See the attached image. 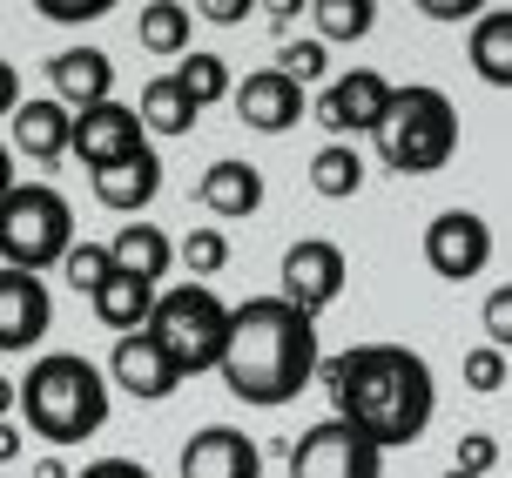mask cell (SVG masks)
Instances as JSON below:
<instances>
[{
    "mask_svg": "<svg viewBox=\"0 0 512 478\" xmlns=\"http://www.w3.org/2000/svg\"><path fill=\"white\" fill-rule=\"evenodd\" d=\"M317 378L331 391V418L364 431L378 452L418 445L438 411V378L411 344H358L344 357H317Z\"/></svg>",
    "mask_w": 512,
    "mask_h": 478,
    "instance_id": "cell-1",
    "label": "cell"
},
{
    "mask_svg": "<svg viewBox=\"0 0 512 478\" xmlns=\"http://www.w3.org/2000/svg\"><path fill=\"white\" fill-rule=\"evenodd\" d=\"M317 324L304 310H290L283 297H250L230 310V330H223V357L216 371L230 384L236 404H277L304 398V384L317 378Z\"/></svg>",
    "mask_w": 512,
    "mask_h": 478,
    "instance_id": "cell-2",
    "label": "cell"
},
{
    "mask_svg": "<svg viewBox=\"0 0 512 478\" xmlns=\"http://www.w3.org/2000/svg\"><path fill=\"white\" fill-rule=\"evenodd\" d=\"M108 404V378L81 351H41L14 384L21 431H34L41 445H88L108 425Z\"/></svg>",
    "mask_w": 512,
    "mask_h": 478,
    "instance_id": "cell-3",
    "label": "cell"
},
{
    "mask_svg": "<svg viewBox=\"0 0 512 478\" xmlns=\"http://www.w3.org/2000/svg\"><path fill=\"white\" fill-rule=\"evenodd\" d=\"M378 155L384 169H398V176H438L452 155H459V108L445 88L432 81H411V88H391V108H384L378 122Z\"/></svg>",
    "mask_w": 512,
    "mask_h": 478,
    "instance_id": "cell-4",
    "label": "cell"
},
{
    "mask_svg": "<svg viewBox=\"0 0 512 478\" xmlns=\"http://www.w3.org/2000/svg\"><path fill=\"white\" fill-rule=\"evenodd\" d=\"M75 243V209L48 182H14L0 196V270H27L48 277Z\"/></svg>",
    "mask_w": 512,
    "mask_h": 478,
    "instance_id": "cell-5",
    "label": "cell"
},
{
    "mask_svg": "<svg viewBox=\"0 0 512 478\" xmlns=\"http://www.w3.org/2000/svg\"><path fill=\"white\" fill-rule=\"evenodd\" d=\"M169 351L182 378H203L216 371V357H223V330H230V303L216 297L209 283H182V290H155V310L149 324H142Z\"/></svg>",
    "mask_w": 512,
    "mask_h": 478,
    "instance_id": "cell-6",
    "label": "cell"
},
{
    "mask_svg": "<svg viewBox=\"0 0 512 478\" xmlns=\"http://www.w3.org/2000/svg\"><path fill=\"white\" fill-rule=\"evenodd\" d=\"M344 277H351V263H344V250H337L331 236H297L277 263V297L317 324V317L344 297Z\"/></svg>",
    "mask_w": 512,
    "mask_h": 478,
    "instance_id": "cell-7",
    "label": "cell"
},
{
    "mask_svg": "<svg viewBox=\"0 0 512 478\" xmlns=\"http://www.w3.org/2000/svg\"><path fill=\"white\" fill-rule=\"evenodd\" d=\"M290 478H384V452L344 418H324L290 445Z\"/></svg>",
    "mask_w": 512,
    "mask_h": 478,
    "instance_id": "cell-8",
    "label": "cell"
},
{
    "mask_svg": "<svg viewBox=\"0 0 512 478\" xmlns=\"http://www.w3.org/2000/svg\"><path fill=\"white\" fill-rule=\"evenodd\" d=\"M425 263L438 283H472L492 263V229L472 209H438L425 223Z\"/></svg>",
    "mask_w": 512,
    "mask_h": 478,
    "instance_id": "cell-9",
    "label": "cell"
},
{
    "mask_svg": "<svg viewBox=\"0 0 512 478\" xmlns=\"http://www.w3.org/2000/svg\"><path fill=\"white\" fill-rule=\"evenodd\" d=\"M142 149H149V135L135 122V108H122V101L81 108L75 128H68V155H75L88 176H102V169H115V162H128V155H142Z\"/></svg>",
    "mask_w": 512,
    "mask_h": 478,
    "instance_id": "cell-10",
    "label": "cell"
},
{
    "mask_svg": "<svg viewBox=\"0 0 512 478\" xmlns=\"http://www.w3.org/2000/svg\"><path fill=\"white\" fill-rule=\"evenodd\" d=\"M108 391H122V398H142V404H162V398H176V384L182 371L169 364V351L155 344L149 330H128V337H115L108 344Z\"/></svg>",
    "mask_w": 512,
    "mask_h": 478,
    "instance_id": "cell-11",
    "label": "cell"
},
{
    "mask_svg": "<svg viewBox=\"0 0 512 478\" xmlns=\"http://www.w3.org/2000/svg\"><path fill=\"white\" fill-rule=\"evenodd\" d=\"M236 115H243V128H256V135H290V128L304 122V88L297 81H283L277 68H256V75H236L230 88Z\"/></svg>",
    "mask_w": 512,
    "mask_h": 478,
    "instance_id": "cell-12",
    "label": "cell"
},
{
    "mask_svg": "<svg viewBox=\"0 0 512 478\" xmlns=\"http://www.w3.org/2000/svg\"><path fill=\"white\" fill-rule=\"evenodd\" d=\"M54 324V290L27 270H0V351H34Z\"/></svg>",
    "mask_w": 512,
    "mask_h": 478,
    "instance_id": "cell-13",
    "label": "cell"
},
{
    "mask_svg": "<svg viewBox=\"0 0 512 478\" xmlns=\"http://www.w3.org/2000/svg\"><path fill=\"white\" fill-rule=\"evenodd\" d=\"M182 478H263V452H256L250 431L203 425L182 445Z\"/></svg>",
    "mask_w": 512,
    "mask_h": 478,
    "instance_id": "cell-14",
    "label": "cell"
},
{
    "mask_svg": "<svg viewBox=\"0 0 512 478\" xmlns=\"http://www.w3.org/2000/svg\"><path fill=\"white\" fill-rule=\"evenodd\" d=\"M48 88H54V101H61L68 115L102 108V101H115V61H108L102 48H61L48 61Z\"/></svg>",
    "mask_w": 512,
    "mask_h": 478,
    "instance_id": "cell-15",
    "label": "cell"
},
{
    "mask_svg": "<svg viewBox=\"0 0 512 478\" xmlns=\"http://www.w3.org/2000/svg\"><path fill=\"white\" fill-rule=\"evenodd\" d=\"M196 209H209L216 223H243V216L263 209V176H256L250 162L223 155V162H209L203 182H196Z\"/></svg>",
    "mask_w": 512,
    "mask_h": 478,
    "instance_id": "cell-16",
    "label": "cell"
},
{
    "mask_svg": "<svg viewBox=\"0 0 512 478\" xmlns=\"http://www.w3.org/2000/svg\"><path fill=\"white\" fill-rule=\"evenodd\" d=\"M108 263H115L122 277H142V283L162 290V277L176 270V236L155 229V223H142V216H128V223L108 236Z\"/></svg>",
    "mask_w": 512,
    "mask_h": 478,
    "instance_id": "cell-17",
    "label": "cell"
},
{
    "mask_svg": "<svg viewBox=\"0 0 512 478\" xmlns=\"http://www.w3.org/2000/svg\"><path fill=\"white\" fill-rule=\"evenodd\" d=\"M324 101H331V115H337V135H378L384 122V108H391V81L378 75V68H344V75L324 88Z\"/></svg>",
    "mask_w": 512,
    "mask_h": 478,
    "instance_id": "cell-18",
    "label": "cell"
},
{
    "mask_svg": "<svg viewBox=\"0 0 512 478\" xmlns=\"http://www.w3.org/2000/svg\"><path fill=\"white\" fill-rule=\"evenodd\" d=\"M7 122H14V149H21L27 162L54 169V162L68 155V128H75V115H68V108H61L54 95H41V101H27V95H21V108H14Z\"/></svg>",
    "mask_w": 512,
    "mask_h": 478,
    "instance_id": "cell-19",
    "label": "cell"
},
{
    "mask_svg": "<svg viewBox=\"0 0 512 478\" xmlns=\"http://www.w3.org/2000/svg\"><path fill=\"white\" fill-rule=\"evenodd\" d=\"M88 182H95V202H102V209L142 216V209L162 196V155L142 149V155H128V162H115V169H102V176H88Z\"/></svg>",
    "mask_w": 512,
    "mask_h": 478,
    "instance_id": "cell-20",
    "label": "cell"
},
{
    "mask_svg": "<svg viewBox=\"0 0 512 478\" xmlns=\"http://www.w3.org/2000/svg\"><path fill=\"white\" fill-rule=\"evenodd\" d=\"M95 317H102L115 337H128V330H142L149 324V310H155V283H142V277H122V270H108V283L95 290Z\"/></svg>",
    "mask_w": 512,
    "mask_h": 478,
    "instance_id": "cell-21",
    "label": "cell"
},
{
    "mask_svg": "<svg viewBox=\"0 0 512 478\" xmlns=\"http://www.w3.org/2000/svg\"><path fill=\"white\" fill-rule=\"evenodd\" d=\"M189 34H196V7H182V0H142L135 7V41L149 54H189Z\"/></svg>",
    "mask_w": 512,
    "mask_h": 478,
    "instance_id": "cell-22",
    "label": "cell"
},
{
    "mask_svg": "<svg viewBox=\"0 0 512 478\" xmlns=\"http://www.w3.org/2000/svg\"><path fill=\"white\" fill-rule=\"evenodd\" d=\"M135 122H142V135H189L196 128V101L182 95L176 75H149V88L135 101Z\"/></svg>",
    "mask_w": 512,
    "mask_h": 478,
    "instance_id": "cell-23",
    "label": "cell"
},
{
    "mask_svg": "<svg viewBox=\"0 0 512 478\" xmlns=\"http://www.w3.org/2000/svg\"><path fill=\"white\" fill-rule=\"evenodd\" d=\"M472 75L486 88L512 81V7H492V14L472 21Z\"/></svg>",
    "mask_w": 512,
    "mask_h": 478,
    "instance_id": "cell-24",
    "label": "cell"
},
{
    "mask_svg": "<svg viewBox=\"0 0 512 478\" xmlns=\"http://www.w3.org/2000/svg\"><path fill=\"white\" fill-rule=\"evenodd\" d=\"M304 14L317 21V34H310V41L344 48V41H364V34L378 27V0H310Z\"/></svg>",
    "mask_w": 512,
    "mask_h": 478,
    "instance_id": "cell-25",
    "label": "cell"
},
{
    "mask_svg": "<svg viewBox=\"0 0 512 478\" xmlns=\"http://www.w3.org/2000/svg\"><path fill=\"white\" fill-rule=\"evenodd\" d=\"M310 189L324 202H344L364 189V155L351 149V142H324L317 149V162H310Z\"/></svg>",
    "mask_w": 512,
    "mask_h": 478,
    "instance_id": "cell-26",
    "label": "cell"
},
{
    "mask_svg": "<svg viewBox=\"0 0 512 478\" xmlns=\"http://www.w3.org/2000/svg\"><path fill=\"white\" fill-rule=\"evenodd\" d=\"M176 81H182V95L196 101V115H203V108H216V101L236 88V75H230V61H223V54H182Z\"/></svg>",
    "mask_w": 512,
    "mask_h": 478,
    "instance_id": "cell-27",
    "label": "cell"
},
{
    "mask_svg": "<svg viewBox=\"0 0 512 478\" xmlns=\"http://www.w3.org/2000/svg\"><path fill=\"white\" fill-rule=\"evenodd\" d=\"M176 263L189 270V283L223 277V270H230V236H223V229H196V236L176 243Z\"/></svg>",
    "mask_w": 512,
    "mask_h": 478,
    "instance_id": "cell-28",
    "label": "cell"
},
{
    "mask_svg": "<svg viewBox=\"0 0 512 478\" xmlns=\"http://www.w3.org/2000/svg\"><path fill=\"white\" fill-rule=\"evenodd\" d=\"M108 270H115V263H108V243H95V236H75L68 256H61V277H68V290H81V297H95L108 283Z\"/></svg>",
    "mask_w": 512,
    "mask_h": 478,
    "instance_id": "cell-29",
    "label": "cell"
},
{
    "mask_svg": "<svg viewBox=\"0 0 512 478\" xmlns=\"http://www.w3.org/2000/svg\"><path fill=\"white\" fill-rule=\"evenodd\" d=\"M277 75H283V81H297V88L324 81V75H331V48H324V41H283Z\"/></svg>",
    "mask_w": 512,
    "mask_h": 478,
    "instance_id": "cell-30",
    "label": "cell"
},
{
    "mask_svg": "<svg viewBox=\"0 0 512 478\" xmlns=\"http://www.w3.org/2000/svg\"><path fill=\"white\" fill-rule=\"evenodd\" d=\"M465 391L472 398H499L506 391V351L499 344H472L465 351Z\"/></svg>",
    "mask_w": 512,
    "mask_h": 478,
    "instance_id": "cell-31",
    "label": "cell"
},
{
    "mask_svg": "<svg viewBox=\"0 0 512 478\" xmlns=\"http://www.w3.org/2000/svg\"><path fill=\"white\" fill-rule=\"evenodd\" d=\"M492 465H499V438H492V431H465L459 445H452V472L492 478Z\"/></svg>",
    "mask_w": 512,
    "mask_h": 478,
    "instance_id": "cell-32",
    "label": "cell"
},
{
    "mask_svg": "<svg viewBox=\"0 0 512 478\" xmlns=\"http://www.w3.org/2000/svg\"><path fill=\"white\" fill-rule=\"evenodd\" d=\"M41 21H61V27H81V21H102L108 0H34Z\"/></svg>",
    "mask_w": 512,
    "mask_h": 478,
    "instance_id": "cell-33",
    "label": "cell"
},
{
    "mask_svg": "<svg viewBox=\"0 0 512 478\" xmlns=\"http://www.w3.org/2000/svg\"><path fill=\"white\" fill-rule=\"evenodd\" d=\"M486 330H492L499 351L512 344V290H492V297H486Z\"/></svg>",
    "mask_w": 512,
    "mask_h": 478,
    "instance_id": "cell-34",
    "label": "cell"
},
{
    "mask_svg": "<svg viewBox=\"0 0 512 478\" xmlns=\"http://www.w3.org/2000/svg\"><path fill=\"white\" fill-rule=\"evenodd\" d=\"M75 478H155L149 465H135V458H95V465H81Z\"/></svg>",
    "mask_w": 512,
    "mask_h": 478,
    "instance_id": "cell-35",
    "label": "cell"
},
{
    "mask_svg": "<svg viewBox=\"0 0 512 478\" xmlns=\"http://www.w3.org/2000/svg\"><path fill=\"white\" fill-rule=\"evenodd\" d=\"M250 14H256V0H203V21H216V27H236Z\"/></svg>",
    "mask_w": 512,
    "mask_h": 478,
    "instance_id": "cell-36",
    "label": "cell"
},
{
    "mask_svg": "<svg viewBox=\"0 0 512 478\" xmlns=\"http://www.w3.org/2000/svg\"><path fill=\"white\" fill-rule=\"evenodd\" d=\"M14 108H21V68L0 61V115H14Z\"/></svg>",
    "mask_w": 512,
    "mask_h": 478,
    "instance_id": "cell-37",
    "label": "cell"
},
{
    "mask_svg": "<svg viewBox=\"0 0 512 478\" xmlns=\"http://www.w3.org/2000/svg\"><path fill=\"white\" fill-rule=\"evenodd\" d=\"M418 14H432V21H472V0H425Z\"/></svg>",
    "mask_w": 512,
    "mask_h": 478,
    "instance_id": "cell-38",
    "label": "cell"
},
{
    "mask_svg": "<svg viewBox=\"0 0 512 478\" xmlns=\"http://www.w3.org/2000/svg\"><path fill=\"white\" fill-rule=\"evenodd\" d=\"M14 458H21V425L0 418V465H14Z\"/></svg>",
    "mask_w": 512,
    "mask_h": 478,
    "instance_id": "cell-39",
    "label": "cell"
},
{
    "mask_svg": "<svg viewBox=\"0 0 512 478\" xmlns=\"http://www.w3.org/2000/svg\"><path fill=\"white\" fill-rule=\"evenodd\" d=\"M297 14H304V0H277V7H270V27H277V34H283V27L297 21Z\"/></svg>",
    "mask_w": 512,
    "mask_h": 478,
    "instance_id": "cell-40",
    "label": "cell"
},
{
    "mask_svg": "<svg viewBox=\"0 0 512 478\" xmlns=\"http://www.w3.org/2000/svg\"><path fill=\"white\" fill-rule=\"evenodd\" d=\"M7 189H14V149L0 142V196H7Z\"/></svg>",
    "mask_w": 512,
    "mask_h": 478,
    "instance_id": "cell-41",
    "label": "cell"
},
{
    "mask_svg": "<svg viewBox=\"0 0 512 478\" xmlns=\"http://www.w3.org/2000/svg\"><path fill=\"white\" fill-rule=\"evenodd\" d=\"M34 478H75V472H68V465H61V458L48 452V458H41V472H34Z\"/></svg>",
    "mask_w": 512,
    "mask_h": 478,
    "instance_id": "cell-42",
    "label": "cell"
},
{
    "mask_svg": "<svg viewBox=\"0 0 512 478\" xmlns=\"http://www.w3.org/2000/svg\"><path fill=\"white\" fill-rule=\"evenodd\" d=\"M7 411H14V384L0 378V418H7Z\"/></svg>",
    "mask_w": 512,
    "mask_h": 478,
    "instance_id": "cell-43",
    "label": "cell"
},
{
    "mask_svg": "<svg viewBox=\"0 0 512 478\" xmlns=\"http://www.w3.org/2000/svg\"><path fill=\"white\" fill-rule=\"evenodd\" d=\"M445 478H472V472H445Z\"/></svg>",
    "mask_w": 512,
    "mask_h": 478,
    "instance_id": "cell-44",
    "label": "cell"
}]
</instances>
